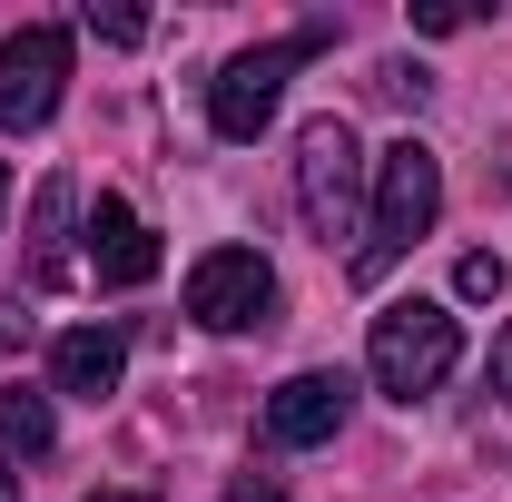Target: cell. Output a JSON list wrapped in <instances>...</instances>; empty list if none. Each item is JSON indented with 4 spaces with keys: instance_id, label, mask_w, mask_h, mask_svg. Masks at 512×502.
<instances>
[{
    "instance_id": "1",
    "label": "cell",
    "mask_w": 512,
    "mask_h": 502,
    "mask_svg": "<svg viewBox=\"0 0 512 502\" xmlns=\"http://www.w3.org/2000/svg\"><path fill=\"white\" fill-rule=\"evenodd\" d=\"M434 217H444V158H434L424 138H394V148L375 158V197H365V247L345 256V266H355V286H375V276H384V266H394L404 247H414V237H424Z\"/></svg>"
},
{
    "instance_id": "2",
    "label": "cell",
    "mask_w": 512,
    "mask_h": 502,
    "mask_svg": "<svg viewBox=\"0 0 512 502\" xmlns=\"http://www.w3.org/2000/svg\"><path fill=\"white\" fill-rule=\"evenodd\" d=\"M463 365V325H453L434 296H404V306L375 315V335H365V375L375 394L394 404H424V394H444V375Z\"/></svg>"
},
{
    "instance_id": "3",
    "label": "cell",
    "mask_w": 512,
    "mask_h": 502,
    "mask_svg": "<svg viewBox=\"0 0 512 502\" xmlns=\"http://www.w3.org/2000/svg\"><path fill=\"white\" fill-rule=\"evenodd\" d=\"M296 207H306V227L325 247L335 237L365 247V148H355L345 119H306V138H296Z\"/></svg>"
},
{
    "instance_id": "4",
    "label": "cell",
    "mask_w": 512,
    "mask_h": 502,
    "mask_svg": "<svg viewBox=\"0 0 512 502\" xmlns=\"http://www.w3.org/2000/svg\"><path fill=\"white\" fill-rule=\"evenodd\" d=\"M325 50V30H296V40H266V50H237V60L207 79V128L217 138H256V128L276 119V99H286V79Z\"/></svg>"
},
{
    "instance_id": "5",
    "label": "cell",
    "mask_w": 512,
    "mask_h": 502,
    "mask_svg": "<svg viewBox=\"0 0 512 502\" xmlns=\"http://www.w3.org/2000/svg\"><path fill=\"white\" fill-rule=\"evenodd\" d=\"M188 315L207 325V335H247V325H266L276 315V266L256 247H207L188 266Z\"/></svg>"
},
{
    "instance_id": "6",
    "label": "cell",
    "mask_w": 512,
    "mask_h": 502,
    "mask_svg": "<svg viewBox=\"0 0 512 502\" xmlns=\"http://www.w3.org/2000/svg\"><path fill=\"white\" fill-rule=\"evenodd\" d=\"M60 79H69V30H50V20H20L10 40H0V128H50V109H60Z\"/></svg>"
},
{
    "instance_id": "7",
    "label": "cell",
    "mask_w": 512,
    "mask_h": 502,
    "mask_svg": "<svg viewBox=\"0 0 512 502\" xmlns=\"http://www.w3.org/2000/svg\"><path fill=\"white\" fill-rule=\"evenodd\" d=\"M345 404H355L345 375H286L276 394H266V443H286V453L335 443V434H345Z\"/></svg>"
},
{
    "instance_id": "8",
    "label": "cell",
    "mask_w": 512,
    "mask_h": 502,
    "mask_svg": "<svg viewBox=\"0 0 512 502\" xmlns=\"http://www.w3.org/2000/svg\"><path fill=\"white\" fill-rule=\"evenodd\" d=\"M89 276H99V286H148V276H158V237L138 227L128 197H99V207H89Z\"/></svg>"
},
{
    "instance_id": "9",
    "label": "cell",
    "mask_w": 512,
    "mask_h": 502,
    "mask_svg": "<svg viewBox=\"0 0 512 502\" xmlns=\"http://www.w3.org/2000/svg\"><path fill=\"white\" fill-rule=\"evenodd\" d=\"M119 365H128V335H119V325H69L60 345H50V384L79 394V404L119 394Z\"/></svg>"
},
{
    "instance_id": "10",
    "label": "cell",
    "mask_w": 512,
    "mask_h": 502,
    "mask_svg": "<svg viewBox=\"0 0 512 502\" xmlns=\"http://www.w3.org/2000/svg\"><path fill=\"white\" fill-rule=\"evenodd\" d=\"M50 434H60V424H50V394L10 384V394H0V453H20V463H30V453H50Z\"/></svg>"
},
{
    "instance_id": "11",
    "label": "cell",
    "mask_w": 512,
    "mask_h": 502,
    "mask_svg": "<svg viewBox=\"0 0 512 502\" xmlns=\"http://www.w3.org/2000/svg\"><path fill=\"white\" fill-rule=\"evenodd\" d=\"M60 217H69V188L50 178L40 207H30V266H40V276H60Z\"/></svg>"
},
{
    "instance_id": "12",
    "label": "cell",
    "mask_w": 512,
    "mask_h": 502,
    "mask_svg": "<svg viewBox=\"0 0 512 502\" xmlns=\"http://www.w3.org/2000/svg\"><path fill=\"white\" fill-rule=\"evenodd\" d=\"M503 286H512V266H503V256H493V247H473V256H463V266H453V296H473V306H493Z\"/></svg>"
},
{
    "instance_id": "13",
    "label": "cell",
    "mask_w": 512,
    "mask_h": 502,
    "mask_svg": "<svg viewBox=\"0 0 512 502\" xmlns=\"http://www.w3.org/2000/svg\"><path fill=\"white\" fill-rule=\"evenodd\" d=\"M89 30H99V40H119V50H128V40H148V20H138V10H99V0H89Z\"/></svg>"
},
{
    "instance_id": "14",
    "label": "cell",
    "mask_w": 512,
    "mask_h": 502,
    "mask_svg": "<svg viewBox=\"0 0 512 502\" xmlns=\"http://www.w3.org/2000/svg\"><path fill=\"white\" fill-rule=\"evenodd\" d=\"M463 20H473V10H453V0H414V30H424V40H453Z\"/></svg>"
},
{
    "instance_id": "15",
    "label": "cell",
    "mask_w": 512,
    "mask_h": 502,
    "mask_svg": "<svg viewBox=\"0 0 512 502\" xmlns=\"http://www.w3.org/2000/svg\"><path fill=\"white\" fill-rule=\"evenodd\" d=\"M375 89H384V99H424V69H404V60H384V69H375Z\"/></svg>"
},
{
    "instance_id": "16",
    "label": "cell",
    "mask_w": 512,
    "mask_h": 502,
    "mask_svg": "<svg viewBox=\"0 0 512 502\" xmlns=\"http://www.w3.org/2000/svg\"><path fill=\"white\" fill-rule=\"evenodd\" d=\"M493 394H503V404H512V325H503V335H493Z\"/></svg>"
},
{
    "instance_id": "17",
    "label": "cell",
    "mask_w": 512,
    "mask_h": 502,
    "mask_svg": "<svg viewBox=\"0 0 512 502\" xmlns=\"http://www.w3.org/2000/svg\"><path fill=\"white\" fill-rule=\"evenodd\" d=\"M227 502H286V493H276L266 473H247V483H237V493H227Z\"/></svg>"
},
{
    "instance_id": "18",
    "label": "cell",
    "mask_w": 512,
    "mask_h": 502,
    "mask_svg": "<svg viewBox=\"0 0 512 502\" xmlns=\"http://www.w3.org/2000/svg\"><path fill=\"white\" fill-rule=\"evenodd\" d=\"M89 502H158V493H89Z\"/></svg>"
},
{
    "instance_id": "19",
    "label": "cell",
    "mask_w": 512,
    "mask_h": 502,
    "mask_svg": "<svg viewBox=\"0 0 512 502\" xmlns=\"http://www.w3.org/2000/svg\"><path fill=\"white\" fill-rule=\"evenodd\" d=\"M0 502H20V483H10V463H0Z\"/></svg>"
},
{
    "instance_id": "20",
    "label": "cell",
    "mask_w": 512,
    "mask_h": 502,
    "mask_svg": "<svg viewBox=\"0 0 512 502\" xmlns=\"http://www.w3.org/2000/svg\"><path fill=\"white\" fill-rule=\"evenodd\" d=\"M0 207H10V168H0Z\"/></svg>"
}]
</instances>
